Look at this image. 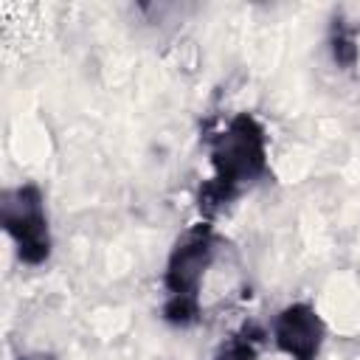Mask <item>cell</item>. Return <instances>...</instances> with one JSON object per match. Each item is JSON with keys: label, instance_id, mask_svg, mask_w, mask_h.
Here are the masks:
<instances>
[{"label": "cell", "instance_id": "52a82bcc", "mask_svg": "<svg viewBox=\"0 0 360 360\" xmlns=\"http://www.w3.org/2000/svg\"><path fill=\"white\" fill-rule=\"evenodd\" d=\"M20 360H53V357H51V354H42V352H39V354H22Z\"/></svg>", "mask_w": 360, "mask_h": 360}, {"label": "cell", "instance_id": "8992f818", "mask_svg": "<svg viewBox=\"0 0 360 360\" xmlns=\"http://www.w3.org/2000/svg\"><path fill=\"white\" fill-rule=\"evenodd\" d=\"M329 48H332V59L340 68H354L357 62V28L349 25L340 14L332 20L329 25Z\"/></svg>", "mask_w": 360, "mask_h": 360}, {"label": "cell", "instance_id": "277c9868", "mask_svg": "<svg viewBox=\"0 0 360 360\" xmlns=\"http://www.w3.org/2000/svg\"><path fill=\"white\" fill-rule=\"evenodd\" d=\"M273 340L276 349L290 360H318L326 340V326L312 304L295 301L276 315Z\"/></svg>", "mask_w": 360, "mask_h": 360}, {"label": "cell", "instance_id": "3957f363", "mask_svg": "<svg viewBox=\"0 0 360 360\" xmlns=\"http://www.w3.org/2000/svg\"><path fill=\"white\" fill-rule=\"evenodd\" d=\"M0 219L22 264L39 267L48 262L53 239H51V225L45 211V194L37 183H20L3 191Z\"/></svg>", "mask_w": 360, "mask_h": 360}, {"label": "cell", "instance_id": "5b68a950", "mask_svg": "<svg viewBox=\"0 0 360 360\" xmlns=\"http://www.w3.org/2000/svg\"><path fill=\"white\" fill-rule=\"evenodd\" d=\"M262 340H264V332L256 323H245L239 332H233L228 338V343H222V349L214 354V360H256Z\"/></svg>", "mask_w": 360, "mask_h": 360}, {"label": "cell", "instance_id": "6da1fadb", "mask_svg": "<svg viewBox=\"0 0 360 360\" xmlns=\"http://www.w3.org/2000/svg\"><path fill=\"white\" fill-rule=\"evenodd\" d=\"M211 180L200 188V211L214 217L236 200L242 188L267 174V132L250 112H236L217 135H211Z\"/></svg>", "mask_w": 360, "mask_h": 360}, {"label": "cell", "instance_id": "7a4b0ae2", "mask_svg": "<svg viewBox=\"0 0 360 360\" xmlns=\"http://www.w3.org/2000/svg\"><path fill=\"white\" fill-rule=\"evenodd\" d=\"M217 253L211 222L191 225L172 248L163 270V318L174 326H191L200 318V287Z\"/></svg>", "mask_w": 360, "mask_h": 360}]
</instances>
